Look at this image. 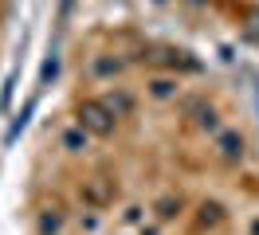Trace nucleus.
I'll return each instance as SVG.
<instances>
[{
    "instance_id": "3",
    "label": "nucleus",
    "mask_w": 259,
    "mask_h": 235,
    "mask_svg": "<svg viewBox=\"0 0 259 235\" xmlns=\"http://www.w3.org/2000/svg\"><path fill=\"white\" fill-rule=\"evenodd\" d=\"M240 149H243V141H236V137H224V153H228V157H236Z\"/></svg>"
},
{
    "instance_id": "2",
    "label": "nucleus",
    "mask_w": 259,
    "mask_h": 235,
    "mask_svg": "<svg viewBox=\"0 0 259 235\" xmlns=\"http://www.w3.org/2000/svg\"><path fill=\"white\" fill-rule=\"evenodd\" d=\"M67 149H71V153H79V149H82V145H87V137H79V133H67Z\"/></svg>"
},
{
    "instance_id": "1",
    "label": "nucleus",
    "mask_w": 259,
    "mask_h": 235,
    "mask_svg": "<svg viewBox=\"0 0 259 235\" xmlns=\"http://www.w3.org/2000/svg\"><path fill=\"white\" fill-rule=\"evenodd\" d=\"M82 114H87V125H91V129H98V133H106V129H110V122L102 118V106H98V102H87Z\"/></svg>"
}]
</instances>
